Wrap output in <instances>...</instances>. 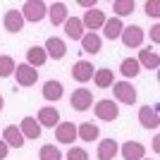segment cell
I'll use <instances>...</instances> for the list:
<instances>
[{"instance_id": "22", "label": "cell", "mask_w": 160, "mask_h": 160, "mask_svg": "<svg viewBox=\"0 0 160 160\" xmlns=\"http://www.w3.org/2000/svg\"><path fill=\"white\" fill-rule=\"evenodd\" d=\"M81 48H84L88 55H98V53H100V48H103V38H100L98 33L86 31L84 36H81Z\"/></svg>"}, {"instance_id": "24", "label": "cell", "mask_w": 160, "mask_h": 160, "mask_svg": "<svg viewBox=\"0 0 160 160\" xmlns=\"http://www.w3.org/2000/svg\"><path fill=\"white\" fill-rule=\"evenodd\" d=\"M2 141H5L10 148H22L24 146V136H22L19 127H14V124H10V127H5V132H2Z\"/></svg>"}, {"instance_id": "2", "label": "cell", "mask_w": 160, "mask_h": 160, "mask_svg": "<svg viewBox=\"0 0 160 160\" xmlns=\"http://www.w3.org/2000/svg\"><path fill=\"white\" fill-rule=\"evenodd\" d=\"M93 115L100 122H115L120 117V105H117L115 100H110V98H100L93 105Z\"/></svg>"}, {"instance_id": "17", "label": "cell", "mask_w": 160, "mask_h": 160, "mask_svg": "<svg viewBox=\"0 0 160 160\" xmlns=\"http://www.w3.org/2000/svg\"><path fill=\"white\" fill-rule=\"evenodd\" d=\"M117 153H120V143H117L115 139H103L98 143V148H96L98 160H115Z\"/></svg>"}, {"instance_id": "11", "label": "cell", "mask_w": 160, "mask_h": 160, "mask_svg": "<svg viewBox=\"0 0 160 160\" xmlns=\"http://www.w3.org/2000/svg\"><path fill=\"white\" fill-rule=\"evenodd\" d=\"M19 132H22V136L24 139H31V141H36V139H41V132H43V127L38 124V120L36 117H22V122H19Z\"/></svg>"}, {"instance_id": "5", "label": "cell", "mask_w": 160, "mask_h": 160, "mask_svg": "<svg viewBox=\"0 0 160 160\" xmlns=\"http://www.w3.org/2000/svg\"><path fill=\"white\" fill-rule=\"evenodd\" d=\"M139 124L143 129H158L160 127V115H158V105H141L139 108Z\"/></svg>"}, {"instance_id": "9", "label": "cell", "mask_w": 160, "mask_h": 160, "mask_svg": "<svg viewBox=\"0 0 160 160\" xmlns=\"http://www.w3.org/2000/svg\"><path fill=\"white\" fill-rule=\"evenodd\" d=\"M36 120H38L41 127L55 129L58 124H60V110H58L55 105H43V108L38 110V117H36Z\"/></svg>"}, {"instance_id": "21", "label": "cell", "mask_w": 160, "mask_h": 160, "mask_svg": "<svg viewBox=\"0 0 160 160\" xmlns=\"http://www.w3.org/2000/svg\"><path fill=\"white\" fill-rule=\"evenodd\" d=\"M65 96V86H62V81L58 79H48L43 84V98L50 100V103H58V100Z\"/></svg>"}, {"instance_id": "12", "label": "cell", "mask_w": 160, "mask_h": 160, "mask_svg": "<svg viewBox=\"0 0 160 160\" xmlns=\"http://www.w3.org/2000/svg\"><path fill=\"white\" fill-rule=\"evenodd\" d=\"M24 17H22V12L19 10H7L5 12V17H2V27H5V31H10V33H19L22 29H24Z\"/></svg>"}, {"instance_id": "35", "label": "cell", "mask_w": 160, "mask_h": 160, "mask_svg": "<svg viewBox=\"0 0 160 160\" xmlns=\"http://www.w3.org/2000/svg\"><path fill=\"white\" fill-rule=\"evenodd\" d=\"M79 5H81V7H88V10H93V7H96V0H81Z\"/></svg>"}, {"instance_id": "16", "label": "cell", "mask_w": 160, "mask_h": 160, "mask_svg": "<svg viewBox=\"0 0 160 160\" xmlns=\"http://www.w3.org/2000/svg\"><path fill=\"white\" fill-rule=\"evenodd\" d=\"M55 139H58V143H74V139H77V124L74 122H60L55 127Z\"/></svg>"}, {"instance_id": "27", "label": "cell", "mask_w": 160, "mask_h": 160, "mask_svg": "<svg viewBox=\"0 0 160 160\" xmlns=\"http://www.w3.org/2000/svg\"><path fill=\"white\" fill-rule=\"evenodd\" d=\"M120 72H122L124 79H134V77H139L141 67H139V62H136V58H124V60L120 62Z\"/></svg>"}, {"instance_id": "18", "label": "cell", "mask_w": 160, "mask_h": 160, "mask_svg": "<svg viewBox=\"0 0 160 160\" xmlns=\"http://www.w3.org/2000/svg\"><path fill=\"white\" fill-rule=\"evenodd\" d=\"M67 17H69V10H67L65 2H53V5H48V19L53 27H60L65 24Z\"/></svg>"}, {"instance_id": "7", "label": "cell", "mask_w": 160, "mask_h": 160, "mask_svg": "<svg viewBox=\"0 0 160 160\" xmlns=\"http://www.w3.org/2000/svg\"><path fill=\"white\" fill-rule=\"evenodd\" d=\"M143 38H146V33H143L141 27H136V24L124 27L122 29V36H120V41L124 43V48H139L141 43H143Z\"/></svg>"}, {"instance_id": "15", "label": "cell", "mask_w": 160, "mask_h": 160, "mask_svg": "<svg viewBox=\"0 0 160 160\" xmlns=\"http://www.w3.org/2000/svg\"><path fill=\"white\" fill-rule=\"evenodd\" d=\"M43 50H46V55H48V58H53V60H62V58L67 55V46H65V41L58 38V36H50V38L46 41Z\"/></svg>"}, {"instance_id": "34", "label": "cell", "mask_w": 160, "mask_h": 160, "mask_svg": "<svg viewBox=\"0 0 160 160\" xmlns=\"http://www.w3.org/2000/svg\"><path fill=\"white\" fill-rule=\"evenodd\" d=\"M151 38H153V43H160V24H155L151 29Z\"/></svg>"}, {"instance_id": "30", "label": "cell", "mask_w": 160, "mask_h": 160, "mask_svg": "<svg viewBox=\"0 0 160 160\" xmlns=\"http://www.w3.org/2000/svg\"><path fill=\"white\" fill-rule=\"evenodd\" d=\"M14 67H17V62H14L12 55H0V79L12 77V74H14Z\"/></svg>"}, {"instance_id": "23", "label": "cell", "mask_w": 160, "mask_h": 160, "mask_svg": "<svg viewBox=\"0 0 160 160\" xmlns=\"http://www.w3.org/2000/svg\"><path fill=\"white\" fill-rule=\"evenodd\" d=\"M122 29H124L122 19L110 17V19H105V24H103V36H105L108 41H117V38L122 36Z\"/></svg>"}, {"instance_id": "32", "label": "cell", "mask_w": 160, "mask_h": 160, "mask_svg": "<svg viewBox=\"0 0 160 160\" xmlns=\"http://www.w3.org/2000/svg\"><path fill=\"white\" fill-rule=\"evenodd\" d=\"M143 10H146L148 17H153V19H158L160 17V5H158V0H148L146 5H143Z\"/></svg>"}, {"instance_id": "28", "label": "cell", "mask_w": 160, "mask_h": 160, "mask_svg": "<svg viewBox=\"0 0 160 160\" xmlns=\"http://www.w3.org/2000/svg\"><path fill=\"white\" fill-rule=\"evenodd\" d=\"M112 12L117 19H122V17H127V14L134 12V0H115L112 2Z\"/></svg>"}, {"instance_id": "1", "label": "cell", "mask_w": 160, "mask_h": 160, "mask_svg": "<svg viewBox=\"0 0 160 160\" xmlns=\"http://www.w3.org/2000/svg\"><path fill=\"white\" fill-rule=\"evenodd\" d=\"M19 12H22V17H24V22L38 24V22H43L48 17V5L43 0H27V2L22 5Z\"/></svg>"}, {"instance_id": "14", "label": "cell", "mask_w": 160, "mask_h": 160, "mask_svg": "<svg viewBox=\"0 0 160 160\" xmlns=\"http://www.w3.org/2000/svg\"><path fill=\"white\" fill-rule=\"evenodd\" d=\"M120 153L124 160H141V158H146V146L141 141H127V143H122Z\"/></svg>"}, {"instance_id": "3", "label": "cell", "mask_w": 160, "mask_h": 160, "mask_svg": "<svg viewBox=\"0 0 160 160\" xmlns=\"http://www.w3.org/2000/svg\"><path fill=\"white\" fill-rule=\"evenodd\" d=\"M69 103H72V108L77 112H86L88 108H93V93H91L86 86L74 88V93L69 96Z\"/></svg>"}, {"instance_id": "31", "label": "cell", "mask_w": 160, "mask_h": 160, "mask_svg": "<svg viewBox=\"0 0 160 160\" xmlns=\"http://www.w3.org/2000/svg\"><path fill=\"white\" fill-rule=\"evenodd\" d=\"M67 160H88V153L79 146H72L67 151Z\"/></svg>"}, {"instance_id": "29", "label": "cell", "mask_w": 160, "mask_h": 160, "mask_svg": "<svg viewBox=\"0 0 160 160\" xmlns=\"http://www.w3.org/2000/svg\"><path fill=\"white\" fill-rule=\"evenodd\" d=\"M38 160H62V153L55 143H43L38 151Z\"/></svg>"}, {"instance_id": "33", "label": "cell", "mask_w": 160, "mask_h": 160, "mask_svg": "<svg viewBox=\"0 0 160 160\" xmlns=\"http://www.w3.org/2000/svg\"><path fill=\"white\" fill-rule=\"evenodd\" d=\"M7 153H10V146H7L5 141L0 139V160H5V158H7Z\"/></svg>"}, {"instance_id": "37", "label": "cell", "mask_w": 160, "mask_h": 160, "mask_svg": "<svg viewBox=\"0 0 160 160\" xmlns=\"http://www.w3.org/2000/svg\"><path fill=\"white\" fill-rule=\"evenodd\" d=\"M2 105H5V100H2V96H0V112H2Z\"/></svg>"}, {"instance_id": "13", "label": "cell", "mask_w": 160, "mask_h": 160, "mask_svg": "<svg viewBox=\"0 0 160 160\" xmlns=\"http://www.w3.org/2000/svg\"><path fill=\"white\" fill-rule=\"evenodd\" d=\"M136 62H139L141 69H151V72H155V69L160 67V55L155 53V50H151V48H141Z\"/></svg>"}, {"instance_id": "8", "label": "cell", "mask_w": 160, "mask_h": 160, "mask_svg": "<svg viewBox=\"0 0 160 160\" xmlns=\"http://www.w3.org/2000/svg\"><path fill=\"white\" fill-rule=\"evenodd\" d=\"M105 12L103 10H86V14L81 17V24H84V29H88L91 33H98V29H103V24H105Z\"/></svg>"}, {"instance_id": "4", "label": "cell", "mask_w": 160, "mask_h": 160, "mask_svg": "<svg viewBox=\"0 0 160 160\" xmlns=\"http://www.w3.org/2000/svg\"><path fill=\"white\" fill-rule=\"evenodd\" d=\"M14 79H17V84L19 86H33L36 81H38V69H33V67H29L27 62H19V65L14 67Z\"/></svg>"}, {"instance_id": "6", "label": "cell", "mask_w": 160, "mask_h": 160, "mask_svg": "<svg viewBox=\"0 0 160 160\" xmlns=\"http://www.w3.org/2000/svg\"><path fill=\"white\" fill-rule=\"evenodd\" d=\"M112 93H115V100H120L124 105H134V103H136V88H134L129 81H115Z\"/></svg>"}, {"instance_id": "36", "label": "cell", "mask_w": 160, "mask_h": 160, "mask_svg": "<svg viewBox=\"0 0 160 160\" xmlns=\"http://www.w3.org/2000/svg\"><path fill=\"white\" fill-rule=\"evenodd\" d=\"M153 151H155V153L160 151V136H158V134L153 136Z\"/></svg>"}, {"instance_id": "20", "label": "cell", "mask_w": 160, "mask_h": 160, "mask_svg": "<svg viewBox=\"0 0 160 160\" xmlns=\"http://www.w3.org/2000/svg\"><path fill=\"white\" fill-rule=\"evenodd\" d=\"M62 27H65V36L72 41H81V36L86 33L84 24H81V17H67V22Z\"/></svg>"}, {"instance_id": "25", "label": "cell", "mask_w": 160, "mask_h": 160, "mask_svg": "<svg viewBox=\"0 0 160 160\" xmlns=\"http://www.w3.org/2000/svg\"><path fill=\"white\" fill-rule=\"evenodd\" d=\"M48 62V55H46V50L41 46H31L27 50V65L29 67H33V69H38V67H43Z\"/></svg>"}, {"instance_id": "26", "label": "cell", "mask_w": 160, "mask_h": 160, "mask_svg": "<svg viewBox=\"0 0 160 160\" xmlns=\"http://www.w3.org/2000/svg\"><path fill=\"white\" fill-rule=\"evenodd\" d=\"M93 84L98 88H112V84H115L112 69H108V67H98V69L93 72Z\"/></svg>"}, {"instance_id": "10", "label": "cell", "mask_w": 160, "mask_h": 160, "mask_svg": "<svg viewBox=\"0 0 160 160\" xmlns=\"http://www.w3.org/2000/svg\"><path fill=\"white\" fill-rule=\"evenodd\" d=\"M93 72L96 69L88 60H79V62H74V67H72V79L79 81V84H88L93 79Z\"/></svg>"}, {"instance_id": "19", "label": "cell", "mask_w": 160, "mask_h": 160, "mask_svg": "<svg viewBox=\"0 0 160 160\" xmlns=\"http://www.w3.org/2000/svg\"><path fill=\"white\" fill-rule=\"evenodd\" d=\"M98 136H100L98 124H93V122H81V124H77V139L86 141V143H93V141H98Z\"/></svg>"}, {"instance_id": "38", "label": "cell", "mask_w": 160, "mask_h": 160, "mask_svg": "<svg viewBox=\"0 0 160 160\" xmlns=\"http://www.w3.org/2000/svg\"><path fill=\"white\" fill-rule=\"evenodd\" d=\"M141 160H151V158H141Z\"/></svg>"}]
</instances>
